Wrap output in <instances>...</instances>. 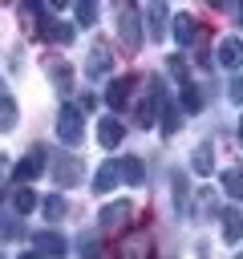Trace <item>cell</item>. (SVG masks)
Returning <instances> with one entry per match:
<instances>
[{"instance_id":"cell-1","label":"cell","mask_w":243,"mask_h":259,"mask_svg":"<svg viewBox=\"0 0 243 259\" xmlns=\"http://www.w3.org/2000/svg\"><path fill=\"white\" fill-rule=\"evenodd\" d=\"M57 138H61L65 146H77V142L85 138V113H81L73 101H65L61 113H57Z\"/></svg>"},{"instance_id":"cell-9","label":"cell","mask_w":243,"mask_h":259,"mask_svg":"<svg viewBox=\"0 0 243 259\" xmlns=\"http://www.w3.org/2000/svg\"><path fill=\"white\" fill-rule=\"evenodd\" d=\"M122 40L130 49L142 45V20H138V8H122Z\"/></svg>"},{"instance_id":"cell-5","label":"cell","mask_w":243,"mask_h":259,"mask_svg":"<svg viewBox=\"0 0 243 259\" xmlns=\"http://www.w3.org/2000/svg\"><path fill=\"white\" fill-rule=\"evenodd\" d=\"M215 61H219L223 69H239V65H243V40H239V36H223L219 49H215Z\"/></svg>"},{"instance_id":"cell-20","label":"cell","mask_w":243,"mask_h":259,"mask_svg":"<svg viewBox=\"0 0 243 259\" xmlns=\"http://www.w3.org/2000/svg\"><path fill=\"white\" fill-rule=\"evenodd\" d=\"M190 166H194V174H211V170H215V150H211V142H202V146L194 150Z\"/></svg>"},{"instance_id":"cell-21","label":"cell","mask_w":243,"mask_h":259,"mask_svg":"<svg viewBox=\"0 0 243 259\" xmlns=\"http://www.w3.org/2000/svg\"><path fill=\"white\" fill-rule=\"evenodd\" d=\"M223 190H227L235 202H243V170H239V166L223 170Z\"/></svg>"},{"instance_id":"cell-13","label":"cell","mask_w":243,"mask_h":259,"mask_svg":"<svg viewBox=\"0 0 243 259\" xmlns=\"http://www.w3.org/2000/svg\"><path fill=\"white\" fill-rule=\"evenodd\" d=\"M117 182H122V174H117V162H105V166L93 174V190H97V194H109Z\"/></svg>"},{"instance_id":"cell-2","label":"cell","mask_w":243,"mask_h":259,"mask_svg":"<svg viewBox=\"0 0 243 259\" xmlns=\"http://www.w3.org/2000/svg\"><path fill=\"white\" fill-rule=\"evenodd\" d=\"M45 158H49V154H45L40 146H32V150H28V158H20V162L12 166V178H16L20 186H24V182H32V178H40V170H49V166H45Z\"/></svg>"},{"instance_id":"cell-12","label":"cell","mask_w":243,"mask_h":259,"mask_svg":"<svg viewBox=\"0 0 243 259\" xmlns=\"http://www.w3.org/2000/svg\"><path fill=\"white\" fill-rule=\"evenodd\" d=\"M16 117H20V109H16V101H12V93H8V85L0 77V130H12Z\"/></svg>"},{"instance_id":"cell-19","label":"cell","mask_w":243,"mask_h":259,"mask_svg":"<svg viewBox=\"0 0 243 259\" xmlns=\"http://www.w3.org/2000/svg\"><path fill=\"white\" fill-rule=\"evenodd\" d=\"M223 239H227V243H239V239H243V214L231 210V206L223 210Z\"/></svg>"},{"instance_id":"cell-15","label":"cell","mask_w":243,"mask_h":259,"mask_svg":"<svg viewBox=\"0 0 243 259\" xmlns=\"http://www.w3.org/2000/svg\"><path fill=\"white\" fill-rule=\"evenodd\" d=\"M117 174H122V182H130V186H142V178H146V166H142L138 158H117Z\"/></svg>"},{"instance_id":"cell-23","label":"cell","mask_w":243,"mask_h":259,"mask_svg":"<svg viewBox=\"0 0 243 259\" xmlns=\"http://www.w3.org/2000/svg\"><path fill=\"white\" fill-rule=\"evenodd\" d=\"M178 105H182L186 113L202 109V97H198V85H194V81H186V85H182V101H178Z\"/></svg>"},{"instance_id":"cell-11","label":"cell","mask_w":243,"mask_h":259,"mask_svg":"<svg viewBox=\"0 0 243 259\" xmlns=\"http://www.w3.org/2000/svg\"><path fill=\"white\" fill-rule=\"evenodd\" d=\"M130 89H134V77H113V81H109V89H105L109 109H122V105L130 101Z\"/></svg>"},{"instance_id":"cell-17","label":"cell","mask_w":243,"mask_h":259,"mask_svg":"<svg viewBox=\"0 0 243 259\" xmlns=\"http://www.w3.org/2000/svg\"><path fill=\"white\" fill-rule=\"evenodd\" d=\"M12 206H16V214H32V210L40 206V198H36V190L16 186V190H12Z\"/></svg>"},{"instance_id":"cell-29","label":"cell","mask_w":243,"mask_h":259,"mask_svg":"<svg viewBox=\"0 0 243 259\" xmlns=\"http://www.w3.org/2000/svg\"><path fill=\"white\" fill-rule=\"evenodd\" d=\"M142 247H146V243H138V239H126L122 255H126V259H138V255H142Z\"/></svg>"},{"instance_id":"cell-14","label":"cell","mask_w":243,"mask_h":259,"mask_svg":"<svg viewBox=\"0 0 243 259\" xmlns=\"http://www.w3.org/2000/svg\"><path fill=\"white\" fill-rule=\"evenodd\" d=\"M49 81H53L61 93H69V89H73V65H65V61H49Z\"/></svg>"},{"instance_id":"cell-26","label":"cell","mask_w":243,"mask_h":259,"mask_svg":"<svg viewBox=\"0 0 243 259\" xmlns=\"http://www.w3.org/2000/svg\"><path fill=\"white\" fill-rule=\"evenodd\" d=\"M162 134H166V138L178 134V109H174V105H162Z\"/></svg>"},{"instance_id":"cell-33","label":"cell","mask_w":243,"mask_h":259,"mask_svg":"<svg viewBox=\"0 0 243 259\" xmlns=\"http://www.w3.org/2000/svg\"><path fill=\"white\" fill-rule=\"evenodd\" d=\"M239 146H243V117H239Z\"/></svg>"},{"instance_id":"cell-34","label":"cell","mask_w":243,"mask_h":259,"mask_svg":"<svg viewBox=\"0 0 243 259\" xmlns=\"http://www.w3.org/2000/svg\"><path fill=\"white\" fill-rule=\"evenodd\" d=\"M239 24H243V8H239Z\"/></svg>"},{"instance_id":"cell-35","label":"cell","mask_w":243,"mask_h":259,"mask_svg":"<svg viewBox=\"0 0 243 259\" xmlns=\"http://www.w3.org/2000/svg\"><path fill=\"white\" fill-rule=\"evenodd\" d=\"M235 259H243V255H235Z\"/></svg>"},{"instance_id":"cell-10","label":"cell","mask_w":243,"mask_h":259,"mask_svg":"<svg viewBox=\"0 0 243 259\" xmlns=\"http://www.w3.org/2000/svg\"><path fill=\"white\" fill-rule=\"evenodd\" d=\"M170 28H174V40H178V45H190V40H194V32H198V20H194L190 12H174Z\"/></svg>"},{"instance_id":"cell-18","label":"cell","mask_w":243,"mask_h":259,"mask_svg":"<svg viewBox=\"0 0 243 259\" xmlns=\"http://www.w3.org/2000/svg\"><path fill=\"white\" fill-rule=\"evenodd\" d=\"M65 210H69V202H65L61 194H45V202H40L45 223H61V219H65Z\"/></svg>"},{"instance_id":"cell-27","label":"cell","mask_w":243,"mask_h":259,"mask_svg":"<svg viewBox=\"0 0 243 259\" xmlns=\"http://www.w3.org/2000/svg\"><path fill=\"white\" fill-rule=\"evenodd\" d=\"M77 247H81V255H85V259H101V247H97V239H93V235H81V243H77Z\"/></svg>"},{"instance_id":"cell-22","label":"cell","mask_w":243,"mask_h":259,"mask_svg":"<svg viewBox=\"0 0 243 259\" xmlns=\"http://www.w3.org/2000/svg\"><path fill=\"white\" fill-rule=\"evenodd\" d=\"M150 36H166V4H150Z\"/></svg>"},{"instance_id":"cell-8","label":"cell","mask_w":243,"mask_h":259,"mask_svg":"<svg viewBox=\"0 0 243 259\" xmlns=\"http://www.w3.org/2000/svg\"><path fill=\"white\" fill-rule=\"evenodd\" d=\"M122 138H126V130H122L117 117H101V121H97V142H101V150L122 146Z\"/></svg>"},{"instance_id":"cell-4","label":"cell","mask_w":243,"mask_h":259,"mask_svg":"<svg viewBox=\"0 0 243 259\" xmlns=\"http://www.w3.org/2000/svg\"><path fill=\"white\" fill-rule=\"evenodd\" d=\"M32 247H36L40 255H49V259L69 255V243H65V235H57V231H36V235H32Z\"/></svg>"},{"instance_id":"cell-16","label":"cell","mask_w":243,"mask_h":259,"mask_svg":"<svg viewBox=\"0 0 243 259\" xmlns=\"http://www.w3.org/2000/svg\"><path fill=\"white\" fill-rule=\"evenodd\" d=\"M105 69H109V49H105V45H93V49H89V61H85V73H89V77H101Z\"/></svg>"},{"instance_id":"cell-7","label":"cell","mask_w":243,"mask_h":259,"mask_svg":"<svg viewBox=\"0 0 243 259\" xmlns=\"http://www.w3.org/2000/svg\"><path fill=\"white\" fill-rule=\"evenodd\" d=\"M53 178H57V186H69V182H77L81 178V162L77 158H69V154H61V158H53Z\"/></svg>"},{"instance_id":"cell-24","label":"cell","mask_w":243,"mask_h":259,"mask_svg":"<svg viewBox=\"0 0 243 259\" xmlns=\"http://www.w3.org/2000/svg\"><path fill=\"white\" fill-rule=\"evenodd\" d=\"M73 16H77V24H81V28H89V24L97 20V4H93V0H81V4L73 8Z\"/></svg>"},{"instance_id":"cell-6","label":"cell","mask_w":243,"mask_h":259,"mask_svg":"<svg viewBox=\"0 0 243 259\" xmlns=\"http://www.w3.org/2000/svg\"><path fill=\"white\" fill-rule=\"evenodd\" d=\"M40 36H45V40H53V45H69L77 32H73V24L57 20V16H40Z\"/></svg>"},{"instance_id":"cell-36","label":"cell","mask_w":243,"mask_h":259,"mask_svg":"<svg viewBox=\"0 0 243 259\" xmlns=\"http://www.w3.org/2000/svg\"><path fill=\"white\" fill-rule=\"evenodd\" d=\"M0 259H4V255H0Z\"/></svg>"},{"instance_id":"cell-30","label":"cell","mask_w":243,"mask_h":259,"mask_svg":"<svg viewBox=\"0 0 243 259\" xmlns=\"http://www.w3.org/2000/svg\"><path fill=\"white\" fill-rule=\"evenodd\" d=\"M231 97H235V101H243V77H235V81H231Z\"/></svg>"},{"instance_id":"cell-31","label":"cell","mask_w":243,"mask_h":259,"mask_svg":"<svg viewBox=\"0 0 243 259\" xmlns=\"http://www.w3.org/2000/svg\"><path fill=\"white\" fill-rule=\"evenodd\" d=\"M4 174H12V166H8V154H0V178Z\"/></svg>"},{"instance_id":"cell-25","label":"cell","mask_w":243,"mask_h":259,"mask_svg":"<svg viewBox=\"0 0 243 259\" xmlns=\"http://www.w3.org/2000/svg\"><path fill=\"white\" fill-rule=\"evenodd\" d=\"M166 65H170V77H174L178 85H186V81H190V73H186V57H170Z\"/></svg>"},{"instance_id":"cell-3","label":"cell","mask_w":243,"mask_h":259,"mask_svg":"<svg viewBox=\"0 0 243 259\" xmlns=\"http://www.w3.org/2000/svg\"><path fill=\"white\" fill-rule=\"evenodd\" d=\"M130 214H134V202H130V198H117V202H105V206H101L97 223H101L105 231H122V227L130 223Z\"/></svg>"},{"instance_id":"cell-28","label":"cell","mask_w":243,"mask_h":259,"mask_svg":"<svg viewBox=\"0 0 243 259\" xmlns=\"http://www.w3.org/2000/svg\"><path fill=\"white\" fill-rule=\"evenodd\" d=\"M77 109H81V113L97 109V93H81V97H77Z\"/></svg>"},{"instance_id":"cell-32","label":"cell","mask_w":243,"mask_h":259,"mask_svg":"<svg viewBox=\"0 0 243 259\" xmlns=\"http://www.w3.org/2000/svg\"><path fill=\"white\" fill-rule=\"evenodd\" d=\"M20 259H40V251H24V255H20Z\"/></svg>"}]
</instances>
